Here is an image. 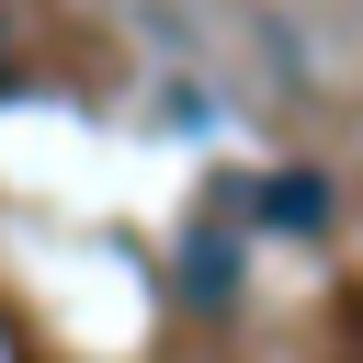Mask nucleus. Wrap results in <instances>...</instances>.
Returning <instances> with one entry per match:
<instances>
[{
  "instance_id": "1",
  "label": "nucleus",
  "mask_w": 363,
  "mask_h": 363,
  "mask_svg": "<svg viewBox=\"0 0 363 363\" xmlns=\"http://www.w3.org/2000/svg\"><path fill=\"white\" fill-rule=\"evenodd\" d=\"M261 216H272V227H329V182H306V170H284V182L261 193Z\"/></svg>"
}]
</instances>
